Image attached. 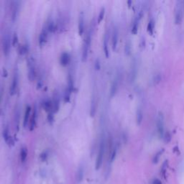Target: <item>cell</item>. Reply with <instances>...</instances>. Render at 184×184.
Segmentation results:
<instances>
[{
  "label": "cell",
  "mask_w": 184,
  "mask_h": 184,
  "mask_svg": "<svg viewBox=\"0 0 184 184\" xmlns=\"http://www.w3.org/2000/svg\"><path fill=\"white\" fill-rule=\"evenodd\" d=\"M104 152H105V138H104V137H102V139H101V141H100L98 155H97V157H96V164H95L96 170H99V168H101L102 163H103Z\"/></svg>",
  "instance_id": "6da1fadb"
},
{
  "label": "cell",
  "mask_w": 184,
  "mask_h": 184,
  "mask_svg": "<svg viewBox=\"0 0 184 184\" xmlns=\"http://www.w3.org/2000/svg\"><path fill=\"white\" fill-rule=\"evenodd\" d=\"M91 43H92V31H89L87 34L86 38L84 40V44L83 45L82 49V56H81V59L83 62H86L89 56V50L90 48Z\"/></svg>",
  "instance_id": "7a4b0ae2"
},
{
  "label": "cell",
  "mask_w": 184,
  "mask_h": 184,
  "mask_svg": "<svg viewBox=\"0 0 184 184\" xmlns=\"http://www.w3.org/2000/svg\"><path fill=\"white\" fill-rule=\"evenodd\" d=\"M157 134H158L160 139H163L165 134V124H164V116L162 112H159L157 115L156 121Z\"/></svg>",
  "instance_id": "3957f363"
},
{
  "label": "cell",
  "mask_w": 184,
  "mask_h": 184,
  "mask_svg": "<svg viewBox=\"0 0 184 184\" xmlns=\"http://www.w3.org/2000/svg\"><path fill=\"white\" fill-rule=\"evenodd\" d=\"M181 2H177L175 7V23L181 24L183 19V9H182Z\"/></svg>",
  "instance_id": "277c9868"
},
{
  "label": "cell",
  "mask_w": 184,
  "mask_h": 184,
  "mask_svg": "<svg viewBox=\"0 0 184 184\" xmlns=\"http://www.w3.org/2000/svg\"><path fill=\"white\" fill-rule=\"evenodd\" d=\"M11 38L10 35H9V33H5V36H4L3 38V51L4 53L6 56H8L10 52V48H11Z\"/></svg>",
  "instance_id": "5b68a950"
},
{
  "label": "cell",
  "mask_w": 184,
  "mask_h": 184,
  "mask_svg": "<svg viewBox=\"0 0 184 184\" xmlns=\"http://www.w3.org/2000/svg\"><path fill=\"white\" fill-rule=\"evenodd\" d=\"M36 78L35 66L33 58L28 60V79L30 81H33Z\"/></svg>",
  "instance_id": "8992f818"
},
{
  "label": "cell",
  "mask_w": 184,
  "mask_h": 184,
  "mask_svg": "<svg viewBox=\"0 0 184 184\" xmlns=\"http://www.w3.org/2000/svg\"><path fill=\"white\" fill-rule=\"evenodd\" d=\"M18 82H19V72L18 68H16V69L15 70L14 76H13L12 78V84H11V88H10V94L12 96L14 95L17 92Z\"/></svg>",
  "instance_id": "52a82bcc"
},
{
  "label": "cell",
  "mask_w": 184,
  "mask_h": 184,
  "mask_svg": "<svg viewBox=\"0 0 184 184\" xmlns=\"http://www.w3.org/2000/svg\"><path fill=\"white\" fill-rule=\"evenodd\" d=\"M48 30L47 29L46 26H45L44 28H43L39 36V45L40 47L44 46L45 43L47 42V40H48Z\"/></svg>",
  "instance_id": "ba28073f"
},
{
  "label": "cell",
  "mask_w": 184,
  "mask_h": 184,
  "mask_svg": "<svg viewBox=\"0 0 184 184\" xmlns=\"http://www.w3.org/2000/svg\"><path fill=\"white\" fill-rule=\"evenodd\" d=\"M118 39H119V32L117 27H115L112 33V37H111V44H112L113 50H116L117 44H118Z\"/></svg>",
  "instance_id": "9c48e42d"
},
{
  "label": "cell",
  "mask_w": 184,
  "mask_h": 184,
  "mask_svg": "<svg viewBox=\"0 0 184 184\" xmlns=\"http://www.w3.org/2000/svg\"><path fill=\"white\" fill-rule=\"evenodd\" d=\"M3 137L4 140H5V143H6L7 145L9 146L14 145V142H13V140L12 138V137L10 136V134H9V129L7 128H5V130L3 131Z\"/></svg>",
  "instance_id": "30bf717a"
},
{
  "label": "cell",
  "mask_w": 184,
  "mask_h": 184,
  "mask_svg": "<svg viewBox=\"0 0 184 184\" xmlns=\"http://www.w3.org/2000/svg\"><path fill=\"white\" fill-rule=\"evenodd\" d=\"M70 60H71V56H70L69 53L67 52L63 53L60 58V65L62 66H64V67L67 66L68 64H69Z\"/></svg>",
  "instance_id": "8fae6325"
},
{
  "label": "cell",
  "mask_w": 184,
  "mask_h": 184,
  "mask_svg": "<svg viewBox=\"0 0 184 184\" xmlns=\"http://www.w3.org/2000/svg\"><path fill=\"white\" fill-rule=\"evenodd\" d=\"M12 6V20L13 22H15L17 20V18H18L19 14V8H20L19 2H13Z\"/></svg>",
  "instance_id": "7c38bea8"
},
{
  "label": "cell",
  "mask_w": 184,
  "mask_h": 184,
  "mask_svg": "<svg viewBox=\"0 0 184 184\" xmlns=\"http://www.w3.org/2000/svg\"><path fill=\"white\" fill-rule=\"evenodd\" d=\"M60 108V99H59V96H58V93H56V94H54V97H53V113H57L59 110Z\"/></svg>",
  "instance_id": "4fadbf2b"
},
{
  "label": "cell",
  "mask_w": 184,
  "mask_h": 184,
  "mask_svg": "<svg viewBox=\"0 0 184 184\" xmlns=\"http://www.w3.org/2000/svg\"><path fill=\"white\" fill-rule=\"evenodd\" d=\"M37 108H36V106H35L33 109V115H32V118L31 121H30V131H33L34 129L35 128L36 126V121H37Z\"/></svg>",
  "instance_id": "5bb4252c"
},
{
  "label": "cell",
  "mask_w": 184,
  "mask_h": 184,
  "mask_svg": "<svg viewBox=\"0 0 184 184\" xmlns=\"http://www.w3.org/2000/svg\"><path fill=\"white\" fill-rule=\"evenodd\" d=\"M117 89H118V81H117V79H115V80L112 81L111 84V87H110V97L113 98L114 96L116 95Z\"/></svg>",
  "instance_id": "9a60e30c"
},
{
  "label": "cell",
  "mask_w": 184,
  "mask_h": 184,
  "mask_svg": "<svg viewBox=\"0 0 184 184\" xmlns=\"http://www.w3.org/2000/svg\"><path fill=\"white\" fill-rule=\"evenodd\" d=\"M84 15L83 12H81L79 15V33L80 35H82L84 31Z\"/></svg>",
  "instance_id": "2e32d148"
},
{
  "label": "cell",
  "mask_w": 184,
  "mask_h": 184,
  "mask_svg": "<svg viewBox=\"0 0 184 184\" xmlns=\"http://www.w3.org/2000/svg\"><path fill=\"white\" fill-rule=\"evenodd\" d=\"M31 111H32L31 107H30V106H27L25 109V112H24V120H23V127L24 128L27 127V124L29 123V119H30V114H31Z\"/></svg>",
  "instance_id": "e0dca14e"
},
{
  "label": "cell",
  "mask_w": 184,
  "mask_h": 184,
  "mask_svg": "<svg viewBox=\"0 0 184 184\" xmlns=\"http://www.w3.org/2000/svg\"><path fill=\"white\" fill-rule=\"evenodd\" d=\"M143 120V111L140 107H138L136 111V122L137 125L141 124Z\"/></svg>",
  "instance_id": "ac0fdd59"
},
{
  "label": "cell",
  "mask_w": 184,
  "mask_h": 184,
  "mask_svg": "<svg viewBox=\"0 0 184 184\" xmlns=\"http://www.w3.org/2000/svg\"><path fill=\"white\" fill-rule=\"evenodd\" d=\"M43 108H44L45 111L47 112H51L53 111V102L49 99H45L44 102H43Z\"/></svg>",
  "instance_id": "d6986e66"
},
{
  "label": "cell",
  "mask_w": 184,
  "mask_h": 184,
  "mask_svg": "<svg viewBox=\"0 0 184 184\" xmlns=\"http://www.w3.org/2000/svg\"><path fill=\"white\" fill-rule=\"evenodd\" d=\"M140 19L136 17L135 20L134 21L133 25H132V33L134 34V35H136L138 32V27H139V22H140Z\"/></svg>",
  "instance_id": "ffe728a7"
},
{
  "label": "cell",
  "mask_w": 184,
  "mask_h": 184,
  "mask_svg": "<svg viewBox=\"0 0 184 184\" xmlns=\"http://www.w3.org/2000/svg\"><path fill=\"white\" fill-rule=\"evenodd\" d=\"M83 178V168L82 166H80L79 168V169H78L76 173L77 182L80 183V182L82 181Z\"/></svg>",
  "instance_id": "44dd1931"
},
{
  "label": "cell",
  "mask_w": 184,
  "mask_h": 184,
  "mask_svg": "<svg viewBox=\"0 0 184 184\" xmlns=\"http://www.w3.org/2000/svg\"><path fill=\"white\" fill-rule=\"evenodd\" d=\"M27 157V147H24L21 149V152H20V159L22 163H24V161L26 160Z\"/></svg>",
  "instance_id": "7402d4cb"
},
{
  "label": "cell",
  "mask_w": 184,
  "mask_h": 184,
  "mask_svg": "<svg viewBox=\"0 0 184 184\" xmlns=\"http://www.w3.org/2000/svg\"><path fill=\"white\" fill-rule=\"evenodd\" d=\"M104 53H105L106 57H107V58H109V49H108L107 35H105V37H104Z\"/></svg>",
  "instance_id": "603a6c76"
},
{
  "label": "cell",
  "mask_w": 184,
  "mask_h": 184,
  "mask_svg": "<svg viewBox=\"0 0 184 184\" xmlns=\"http://www.w3.org/2000/svg\"><path fill=\"white\" fill-rule=\"evenodd\" d=\"M131 50H132V45H131L130 41L126 42L124 47V52L127 56H130L131 53Z\"/></svg>",
  "instance_id": "cb8c5ba5"
},
{
  "label": "cell",
  "mask_w": 184,
  "mask_h": 184,
  "mask_svg": "<svg viewBox=\"0 0 184 184\" xmlns=\"http://www.w3.org/2000/svg\"><path fill=\"white\" fill-rule=\"evenodd\" d=\"M104 15H105V8H104V7H102V8L101 9V10H100V12H99V14H98V16L97 22L98 24H99L100 22L103 20Z\"/></svg>",
  "instance_id": "d4e9b609"
},
{
  "label": "cell",
  "mask_w": 184,
  "mask_h": 184,
  "mask_svg": "<svg viewBox=\"0 0 184 184\" xmlns=\"http://www.w3.org/2000/svg\"><path fill=\"white\" fill-rule=\"evenodd\" d=\"M47 29L48 30V33H53L55 31V24L53 20H51L49 22V23L48 24V25L46 26Z\"/></svg>",
  "instance_id": "484cf974"
},
{
  "label": "cell",
  "mask_w": 184,
  "mask_h": 184,
  "mask_svg": "<svg viewBox=\"0 0 184 184\" xmlns=\"http://www.w3.org/2000/svg\"><path fill=\"white\" fill-rule=\"evenodd\" d=\"M164 152V150H160L159 152H157V153L155 154V155L153 157V163H157L159 161V159H160V157L161 156V155L163 154V153Z\"/></svg>",
  "instance_id": "4316f807"
},
{
  "label": "cell",
  "mask_w": 184,
  "mask_h": 184,
  "mask_svg": "<svg viewBox=\"0 0 184 184\" xmlns=\"http://www.w3.org/2000/svg\"><path fill=\"white\" fill-rule=\"evenodd\" d=\"M96 112V102L95 100H94V98H92V106H91V116L94 117V115H95Z\"/></svg>",
  "instance_id": "83f0119b"
},
{
  "label": "cell",
  "mask_w": 184,
  "mask_h": 184,
  "mask_svg": "<svg viewBox=\"0 0 184 184\" xmlns=\"http://www.w3.org/2000/svg\"><path fill=\"white\" fill-rule=\"evenodd\" d=\"M153 30H154V22H153V20H151L148 22V24H147V31H148V33H150L151 35H153Z\"/></svg>",
  "instance_id": "f1b7e54d"
},
{
  "label": "cell",
  "mask_w": 184,
  "mask_h": 184,
  "mask_svg": "<svg viewBox=\"0 0 184 184\" xmlns=\"http://www.w3.org/2000/svg\"><path fill=\"white\" fill-rule=\"evenodd\" d=\"M28 51V46L27 45H23L22 46L20 47L19 48V53H20V55H24L27 53Z\"/></svg>",
  "instance_id": "f546056e"
},
{
  "label": "cell",
  "mask_w": 184,
  "mask_h": 184,
  "mask_svg": "<svg viewBox=\"0 0 184 184\" xmlns=\"http://www.w3.org/2000/svg\"><path fill=\"white\" fill-rule=\"evenodd\" d=\"M71 94V92H70V91L68 90L67 88H66V91H65V94H64V102H66V103L70 101Z\"/></svg>",
  "instance_id": "4dcf8cb0"
},
{
  "label": "cell",
  "mask_w": 184,
  "mask_h": 184,
  "mask_svg": "<svg viewBox=\"0 0 184 184\" xmlns=\"http://www.w3.org/2000/svg\"><path fill=\"white\" fill-rule=\"evenodd\" d=\"M167 167H168V160H166L163 163V164L162 168H161V173H162L163 176L164 178H166V173Z\"/></svg>",
  "instance_id": "1f68e13d"
},
{
  "label": "cell",
  "mask_w": 184,
  "mask_h": 184,
  "mask_svg": "<svg viewBox=\"0 0 184 184\" xmlns=\"http://www.w3.org/2000/svg\"><path fill=\"white\" fill-rule=\"evenodd\" d=\"M117 148L116 147H115V148H113L111 152V155H110V162H113L114 160H115V157H116L117 155Z\"/></svg>",
  "instance_id": "d6a6232c"
},
{
  "label": "cell",
  "mask_w": 184,
  "mask_h": 184,
  "mask_svg": "<svg viewBox=\"0 0 184 184\" xmlns=\"http://www.w3.org/2000/svg\"><path fill=\"white\" fill-rule=\"evenodd\" d=\"M163 140H164L165 143H168L170 140H171V135H170V133L169 132H167L166 133H165L164 137H163Z\"/></svg>",
  "instance_id": "836d02e7"
},
{
  "label": "cell",
  "mask_w": 184,
  "mask_h": 184,
  "mask_svg": "<svg viewBox=\"0 0 184 184\" xmlns=\"http://www.w3.org/2000/svg\"><path fill=\"white\" fill-rule=\"evenodd\" d=\"M18 44V37L17 33H14V35H13V38L12 40V45L13 46H17Z\"/></svg>",
  "instance_id": "e575fe53"
},
{
  "label": "cell",
  "mask_w": 184,
  "mask_h": 184,
  "mask_svg": "<svg viewBox=\"0 0 184 184\" xmlns=\"http://www.w3.org/2000/svg\"><path fill=\"white\" fill-rule=\"evenodd\" d=\"M48 151H45V152H43V153H42L40 156V160L42 161L46 160L47 158H48Z\"/></svg>",
  "instance_id": "d590c367"
},
{
  "label": "cell",
  "mask_w": 184,
  "mask_h": 184,
  "mask_svg": "<svg viewBox=\"0 0 184 184\" xmlns=\"http://www.w3.org/2000/svg\"><path fill=\"white\" fill-rule=\"evenodd\" d=\"M94 68L96 71H99L100 68H101V63H100V60L98 58L94 62Z\"/></svg>",
  "instance_id": "8d00e7d4"
},
{
  "label": "cell",
  "mask_w": 184,
  "mask_h": 184,
  "mask_svg": "<svg viewBox=\"0 0 184 184\" xmlns=\"http://www.w3.org/2000/svg\"><path fill=\"white\" fill-rule=\"evenodd\" d=\"M53 111H51V112H49L48 113V122L50 123V124H52L53 122Z\"/></svg>",
  "instance_id": "74e56055"
},
{
  "label": "cell",
  "mask_w": 184,
  "mask_h": 184,
  "mask_svg": "<svg viewBox=\"0 0 184 184\" xmlns=\"http://www.w3.org/2000/svg\"><path fill=\"white\" fill-rule=\"evenodd\" d=\"M19 115H20V113H19V111L18 109L17 110V112H16V117H15V121H16V128L18 130H19Z\"/></svg>",
  "instance_id": "f35d334b"
},
{
  "label": "cell",
  "mask_w": 184,
  "mask_h": 184,
  "mask_svg": "<svg viewBox=\"0 0 184 184\" xmlns=\"http://www.w3.org/2000/svg\"><path fill=\"white\" fill-rule=\"evenodd\" d=\"M161 79H162V78H161V75L160 74V73L157 74L155 77V81H154L155 83H158L161 81Z\"/></svg>",
  "instance_id": "ab89813d"
},
{
  "label": "cell",
  "mask_w": 184,
  "mask_h": 184,
  "mask_svg": "<svg viewBox=\"0 0 184 184\" xmlns=\"http://www.w3.org/2000/svg\"><path fill=\"white\" fill-rule=\"evenodd\" d=\"M152 184H162V182H161L160 180L157 179V178H155L152 181Z\"/></svg>",
  "instance_id": "60d3db41"
},
{
  "label": "cell",
  "mask_w": 184,
  "mask_h": 184,
  "mask_svg": "<svg viewBox=\"0 0 184 184\" xmlns=\"http://www.w3.org/2000/svg\"><path fill=\"white\" fill-rule=\"evenodd\" d=\"M128 5H129V7H130L131 6V3H132V1H128Z\"/></svg>",
  "instance_id": "b9f144b4"
},
{
  "label": "cell",
  "mask_w": 184,
  "mask_h": 184,
  "mask_svg": "<svg viewBox=\"0 0 184 184\" xmlns=\"http://www.w3.org/2000/svg\"><path fill=\"white\" fill-rule=\"evenodd\" d=\"M1 97H2V92H1V89H0V102H1Z\"/></svg>",
  "instance_id": "7bdbcfd3"
}]
</instances>
